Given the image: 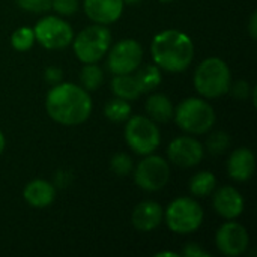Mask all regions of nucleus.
<instances>
[{
  "mask_svg": "<svg viewBox=\"0 0 257 257\" xmlns=\"http://www.w3.org/2000/svg\"><path fill=\"white\" fill-rule=\"evenodd\" d=\"M92 98L87 90L74 83L51 86L45 98L47 114L57 123L75 126L84 123L92 113Z\"/></svg>",
  "mask_w": 257,
  "mask_h": 257,
  "instance_id": "1",
  "label": "nucleus"
},
{
  "mask_svg": "<svg viewBox=\"0 0 257 257\" xmlns=\"http://www.w3.org/2000/svg\"><path fill=\"white\" fill-rule=\"evenodd\" d=\"M154 63L167 72H184L194 59V44L191 38L176 29L157 33L151 44Z\"/></svg>",
  "mask_w": 257,
  "mask_h": 257,
  "instance_id": "2",
  "label": "nucleus"
},
{
  "mask_svg": "<svg viewBox=\"0 0 257 257\" xmlns=\"http://www.w3.org/2000/svg\"><path fill=\"white\" fill-rule=\"evenodd\" d=\"M197 93L205 99H217L229 93L232 72L220 57H208L199 63L193 78Z\"/></svg>",
  "mask_w": 257,
  "mask_h": 257,
  "instance_id": "3",
  "label": "nucleus"
},
{
  "mask_svg": "<svg viewBox=\"0 0 257 257\" xmlns=\"http://www.w3.org/2000/svg\"><path fill=\"white\" fill-rule=\"evenodd\" d=\"M175 123L190 136L208 134L215 125L217 116L214 107L205 99L197 96H190L182 99L173 113Z\"/></svg>",
  "mask_w": 257,
  "mask_h": 257,
  "instance_id": "4",
  "label": "nucleus"
},
{
  "mask_svg": "<svg viewBox=\"0 0 257 257\" xmlns=\"http://www.w3.org/2000/svg\"><path fill=\"white\" fill-rule=\"evenodd\" d=\"M111 32L107 26L93 24L84 27L72 39V47L77 59L81 63H98L111 47Z\"/></svg>",
  "mask_w": 257,
  "mask_h": 257,
  "instance_id": "5",
  "label": "nucleus"
},
{
  "mask_svg": "<svg viewBox=\"0 0 257 257\" xmlns=\"http://www.w3.org/2000/svg\"><path fill=\"white\" fill-rule=\"evenodd\" d=\"M203 209L193 197H178L169 203L164 211V221L167 227L178 235H188L196 232L203 223Z\"/></svg>",
  "mask_w": 257,
  "mask_h": 257,
  "instance_id": "6",
  "label": "nucleus"
},
{
  "mask_svg": "<svg viewBox=\"0 0 257 257\" xmlns=\"http://www.w3.org/2000/svg\"><path fill=\"white\" fill-rule=\"evenodd\" d=\"M123 136L128 148L142 157L154 154L161 145V131L158 123L148 116H130Z\"/></svg>",
  "mask_w": 257,
  "mask_h": 257,
  "instance_id": "7",
  "label": "nucleus"
},
{
  "mask_svg": "<svg viewBox=\"0 0 257 257\" xmlns=\"http://www.w3.org/2000/svg\"><path fill=\"white\" fill-rule=\"evenodd\" d=\"M133 176L139 188L155 193L163 190L170 181V164L163 157L149 154L134 166Z\"/></svg>",
  "mask_w": 257,
  "mask_h": 257,
  "instance_id": "8",
  "label": "nucleus"
},
{
  "mask_svg": "<svg viewBox=\"0 0 257 257\" xmlns=\"http://www.w3.org/2000/svg\"><path fill=\"white\" fill-rule=\"evenodd\" d=\"M142 60L143 47L133 38L117 41L107 51V69L113 75L134 74V71L142 65Z\"/></svg>",
  "mask_w": 257,
  "mask_h": 257,
  "instance_id": "9",
  "label": "nucleus"
},
{
  "mask_svg": "<svg viewBox=\"0 0 257 257\" xmlns=\"http://www.w3.org/2000/svg\"><path fill=\"white\" fill-rule=\"evenodd\" d=\"M36 42L47 50H62L72 44L74 30L68 21L60 17L47 15L33 27Z\"/></svg>",
  "mask_w": 257,
  "mask_h": 257,
  "instance_id": "10",
  "label": "nucleus"
},
{
  "mask_svg": "<svg viewBox=\"0 0 257 257\" xmlns=\"http://www.w3.org/2000/svg\"><path fill=\"white\" fill-rule=\"evenodd\" d=\"M215 245L221 254L227 257H239L245 254L250 245L247 229L233 220L224 223L215 235Z\"/></svg>",
  "mask_w": 257,
  "mask_h": 257,
  "instance_id": "11",
  "label": "nucleus"
},
{
  "mask_svg": "<svg viewBox=\"0 0 257 257\" xmlns=\"http://www.w3.org/2000/svg\"><path fill=\"white\" fill-rule=\"evenodd\" d=\"M203 157H205L203 145L191 136L176 137L167 148L169 161L182 169H190L200 164Z\"/></svg>",
  "mask_w": 257,
  "mask_h": 257,
  "instance_id": "12",
  "label": "nucleus"
},
{
  "mask_svg": "<svg viewBox=\"0 0 257 257\" xmlns=\"http://www.w3.org/2000/svg\"><path fill=\"white\" fill-rule=\"evenodd\" d=\"M212 206L220 217L226 220H235L244 212L245 202L242 194L235 187L224 185L214 193Z\"/></svg>",
  "mask_w": 257,
  "mask_h": 257,
  "instance_id": "13",
  "label": "nucleus"
},
{
  "mask_svg": "<svg viewBox=\"0 0 257 257\" xmlns=\"http://www.w3.org/2000/svg\"><path fill=\"white\" fill-rule=\"evenodd\" d=\"M123 0H83V9L89 20L108 26L116 23L123 14Z\"/></svg>",
  "mask_w": 257,
  "mask_h": 257,
  "instance_id": "14",
  "label": "nucleus"
},
{
  "mask_svg": "<svg viewBox=\"0 0 257 257\" xmlns=\"http://www.w3.org/2000/svg\"><path fill=\"white\" fill-rule=\"evenodd\" d=\"M164 221V209L154 200L140 202L131 215V223L139 232H152Z\"/></svg>",
  "mask_w": 257,
  "mask_h": 257,
  "instance_id": "15",
  "label": "nucleus"
},
{
  "mask_svg": "<svg viewBox=\"0 0 257 257\" xmlns=\"http://www.w3.org/2000/svg\"><path fill=\"white\" fill-rule=\"evenodd\" d=\"M256 170V157L248 148L235 149L227 161V175L236 182H247Z\"/></svg>",
  "mask_w": 257,
  "mask_h": 257,
  "instance_id": "16",
  "label": "nucleus"
},
{
  "mask_svg": "<svg viewBox=\"0 0 257 257\" xmlns=\"http://www.w3.org/2000/svg\"><path fill=\"white\" fill-rule=\"evenodd\" d=\"M23 197L30 206L36 209H44L54 202L56 187L53 185V182H48L45 179H33L24 187Z\"/></svg>",
  "mask_w": 257,
  "mask_h": 257,
  "instance_id": "17",
  "label": "nucleus"
},
{
  "mask_svg": "<svg viewBox=\"0 0 257 257\" xmlns=\"http://www.w3.org/2000/svg\"><path fill=\"white\" fill-rule=\"evenodd\" d=\"M145 110L148 117L152 119L155 123H169L173 119L175 107L172 99L160 92H151L145 102Z\"/></svg>",
  "mask_w": 257,
  "mask_h": 257,
  "instance_id": "18",
  "label": "nucleus"
},
{
  "mask_svg": "<svg viewBox=\"0 0 257 257\" xmlns=\"http://www.w3.org/2000/svg\"><path fill=\"white\" fill-rule=\"evenodd\" d=\"M111 92L114 96L122 98L125 101H136L142 92L139 89V84L134 78V74H119L111 78L110 83Z\"/></svg>",
  "mask_w": 257,
  "mask_h": 257,
  "instance_id": "19",
  "label": "nucleus"
},
{
  "mask_svg": "<svg viewBox=\"0 0 257 257\" xmlns=\"http://www.w3.org/2000/svg\"><path fill=\"white\" fill-rule=\"evenodd\" d=\"M134 78L139 84V89L142 93H151L154 90H157L163 81V77H161V69L152 63V65H145V66H139L136 71H134Z\"/></svg>",
  "mask_w": 257,
  "mask_h": 257,
  "instance_id": "20",
  "label": "nucleus"
},
{
  "mask_svg": "<svg viewBox=\"0 0 257 257\" xmlns=\"http://www.w3.org/2000/svg\"><path fill=\"white\" fill-rule=\"evenodd\" d=\"M188 188H190L191 196L199 197V199H205V197L211 196L215 191V188H217V178H215V175L212 172L202 170V172L196 173L190 179Z\"/></svg>",
  "mask_w": 257,
  "mask_h": 257,
  "instance_id": "21",
  "label": "nucleus"
},
{
  "mask_svg": "<svg viewBox=\"0 0 257 257\" xmlns=\"http://www.w3.org/2000/svg\"><path fill=\"white\" fill-rule=\"evenodd\" d=\"M104 116L113 123H123L131 116V104L122 98H111L104 105Z\"/></svg>",
  "mask_w": 257,
  "mask_h": 257,
  "instance_id": "22",
  "label": "nucleus"
},
{
  "mask_svg": "<svg viewBox=\"0 0 257 257\" xmlns=\"http://www.w3.org/2000/svg\"><path fill=\"white\" fill-rule=\"evenodd\" d=\"M104 81V71L98 63H84L80 71V83L84 90L95 92Z\"/></svg>",
  "mask_w": 257,
  "mask_h": 257,
  "instance_id": "23",
  "label": "nucleus"
},
{
  "mask_svg": "<svg viewBox=\"0 0 257 257\" xmlns=\"http://www.w3.org/2000/svg\"><path fill=\"white\" fill-rule=\"evenodd\" d=\"M36 42V38H35V32L32 27H20L17 29L12 36H11V45L14 50L17 51H27L33 47V44Z\"/></svg>",
  "mask_w": 257,
  "mask_h": 257,
  "instance_id": "24",
  "label": "nucleus"
},
{
  "mask_svg": "<svg viewBox=\"0 0 257 257\" xmlns=\"http://www.w3.org/2000/svg\"><path fill=\"white\" fill-rule=\"evenodd\" d=\"M206 149L212 155H223L230 148V136L226 131H215L206 139Z\"/></svg>",
  "mask_w": 257,
  "mask_h": 257,
  "instance_id": "25",
  "label": "nucleus"
},
{
  "mask_svg": "<svg viewBox=\"0 0 257 257\" xmlns=\"http://www.w3.org/2000/svg\"><path fill=\"white\" fill-rule=\"evenodd\" d=\"M110 169L116 176L125 178L130 176L134 170V161L133 158L125 152H117L110 160Z\"/></svg>",
  "mask_w": 257,
  "mask_h": 257,
  "instance_id": "26",
  "label": "nucleus"
},
{
  "mask_svg": "<svg viewBox=\"0 0 257 257\" xmlns=\"http://www.w3.org/2000/svg\"><path fill=\"white\" fill-rule=\"evenodd\" d=\"M78 8H80L78 0H53L51 2V9H54V12L62 17L74 15L78 11Z\"/></svg>",
  "mask_w": 257,
  "mask_h": 257,
  "instance_id": "27",
  "label": "nucleus"
},
{
  "mask_svg": "<svg viewBox=\"0 0 257 257\" xmlns=\"http://www.w3.org/2000/svg\"><path fill=\"white\" fill-rule=\"evenodd\" d=\"M51 2L53 0H17V5L27 12L41 14L51 9Z\"/></svg>",
  "mask_w": 257,
  "mask_h": 257,
  "instance_id": "28",
  "label": "nucleus"
},
{
  "mask_svg": "<svg viewBox=\"0 0 257 257\" xmlns=\"http://www.w3.org/2000/svg\"><path fill=\"white\" fill-rule=\"evenodd\" d=\"M229 92L238 99V101H245L251 96V92H253V87L250 86L248 81L245 80H238L235 83L230 84V89Z\"/></svg>",
  "mask_w": 257,
  "mask_h": 257,
  "instance_id": "29",
  "label": "nucleus"
},
{
  "mask_svg": "<svg viewBox=\"0 0 257 257\" xmlns=\"http://www.w3.org/2000/svg\"><path fill=\"white\" fill-rule=\"evenodd\" d=\"M181 256L185 257H211V253L206 251L202 245L196 244V242H188L184 245L182 251L179 253Z\"/></svg>",
  "mask_w": 257,
  "mask_h": 257,
  "instance_id": "30",
  "label": "nucleus"
},
{
  "mask_svg": "<svg viewBox=\"0 0 257 257\" xmlns=\"http://www.w3.org/2000/svg\"><path fill=\"white\" fill-rule=\"evenodd\" d=\"M44 77H45V81H47L48 84L54 86V84H59V83L62 81V78H63V71H62L59 66L51 65V66H48V68L44 71Z\"/></svg>",
  "mask_w": 257,
  "mask_h": 257,
  "instance_id": "31",
  "label": "nucleus"
},
{
  "mask_svg": "<svg viewBox=\"0 0 257 257\" xmlns=\"http://www.w3.org/2000/svg\"><path fill=\"white\" fill-rule=\"evenodd\" d=\"M72 181V175L66 170H57L56 175H54V182L53 185L57 187V188H63V187H68Z\"/></svg>",
  "mask_w": 257,
  "mask_h": 257,
  "instance_id": "32",
  "label": "nucleus"
},
{
  "mask_svg": "<svg viewBox=\"0 0 257 257\" xmlns=\"http://www.w3.org/2000/svg\"><path fill=\"white\" fill-rule=\"evenodd\" d=\"M248 32H250V36L251 39H256L257 38V12L254 11L250 17V21H248Z\"/></svg>",
  "mask_w": 257,
  "mask_h": 257,
  "instance_id": "33",
  "label": "nucleus"
},
{
  "mask_svg": "<svg viewBox=\"0 0 257 257\" xmlns=\"http://www.w3.org/2000/svg\"><path fill=\"white\" fill-rule=\"evenodd\" d=\"M157 257H164V256H170V257H179L181 254L179 253H173V251H160L155 254Z\"/></svg>",
  "mask_w": 257,
  "mask_h": 257,
  "instance_id": "34",
  "label": "nucleus"
},
{
  "mask_svg": "<svg viewBox=\"0 0 257 257\" xmlns=\"http://www.w3.org/2000/svg\"><path fill=\"white\" fill-rule=\"evenodd\" d=\"M5 148H6V139H5V134L0 131V155L3 154Z\"/></svg>",
  "mask_w": 257,
  "mask_h": 257,
  "instance_id": "35",
  "label": "nucleus"
},
{
  "mask_svg": "<svg viewBox=\"0 0 257 257\" xmlns=\"http://www.w3.org/2000/svg\"><path fill=\"white\" fill-rule=\"evenodd\" d=\"M143 0H123V3L125 5H131V6H136V5H139V3H142Z\"/></svg>",
  "mask_w": 257,
  "mask_h": 257,
  "instance_id": "36",
  "label": "nucleus"
},
{
  "mask_svg": "<svg viewBox=\"0 0 257 257\" xmlns=\"http://www.w3.org/2000/svg\"><path fill=\"white\" fill-rule=\"evenodd\" d=\"M158 2H161V3H170V2H173V0H158Z\"/></svg>",
  "mask_w": 257,
  "mask_h": 257,
  "instance_id": "37",
  "label": "nucleus"
}]
</instances>
